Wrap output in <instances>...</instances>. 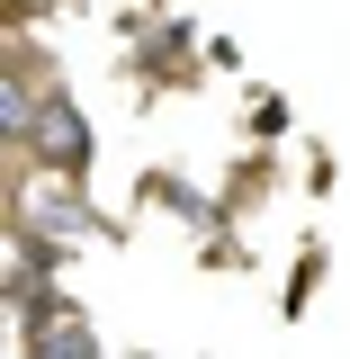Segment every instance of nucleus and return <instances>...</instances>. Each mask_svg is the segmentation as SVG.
Returning <instances> with one entry per match:
<instances>
[{
	"label": "nucleus",
	"mask_w": 350,
	"mask_h": 359,
	"mask_svg": "<svg viewBox=\"0 0 350 359\" xmlns=\"http://www.w3.org/2000/svg\"><path fill=\"white\" fill-rule=\"evenodd\" d=\"M36 144H45V153H54V162H72V171H81V162H90V126H81V117H72V108H63V99H54V108H45V117H36Z\"/></svg>",
	"instance_id": "f257e3e1"
},
{
	"label": "nucleus",
	"mask_w": 350,
	"mask_h": 359,
	"mask_svg": "<svg viewBox=\"0 0 350 359\" xmlns=\"http://www.w3.org/2000/svg\"><path fill=\"white\" fill-rule=\"evenodd\" d=\"M0 126H9V135H36V90H27V72H9V90H0Z\"/></svg>",
	"instance_id": "f03ea898"
}]
</instances>
